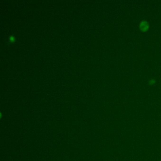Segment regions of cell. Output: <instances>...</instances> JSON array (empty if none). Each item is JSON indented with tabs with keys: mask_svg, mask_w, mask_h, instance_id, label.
<instances>
[{
	"mask_svg": "<svg viewBox=\"0 0 161 161\" xmlns=\"http://www.w3.org/2000/svg\"><path fill=\"white\" fill-rule=\"evenodd\" d=\"M140 28L142 30H147L148 28V24L146 21H143L140 25Z\"/></svg>",
	"mask_w": 161,
	"mask_h": 161,
	"instance_id": "cell-1",
	"label": "cell"
}]
</instances>
